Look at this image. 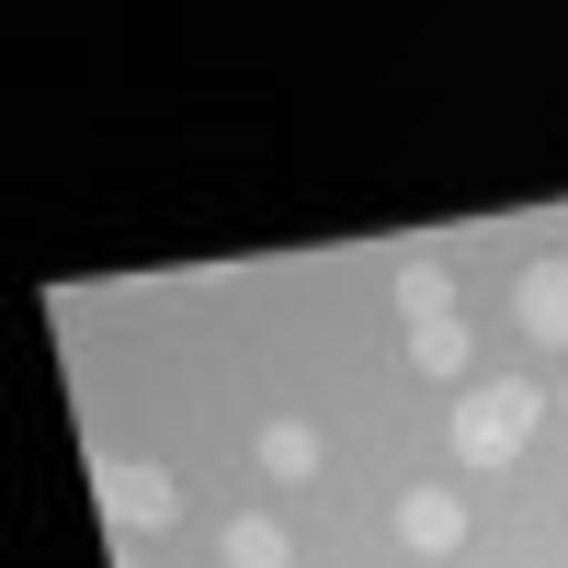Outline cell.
Segmentation results:
<instances>
[{
    "mask_svg": "<svg viewBox=\"0 0 568 568\" xmlns=\"http://www.w3.org/2000/svg\"><path fill=\"white\" fill-rule=\"evenodd\" d=\"M262 478H284V489L318 478V433H307V420H273V433H262Z\"/></svg>",
    "mask_w": 568,
    "mask_h": 568,
    "instance_id": "cell-8",
    "label": "cell"
},
{
    "mask_svg": "<svg viewBox=\"0 0 568 568\" xmlns=\"http://www.w3.org/2000/svg\"><path fill=\"white\" fill-rule=\"evenodd\" d=\"M216 557H227V568H296V535H284L273 511H240V524L216 535Z\"/></svg>",
    "mask_w": 568,
    "mask_h": 568,
    "instance_id": "cell-6",
    "label": "cell"
},
{
    "mask_svg": "<svg viewBox=\"0 0 568 568\" xmlns=\"http://www.w3.org/2000/svg\"><path fill=\"white\" fill-rule=\"evenodd\" d=\"M409 364H420V375H444V387H466V375H478V342H466V318L409 329Z\"/></svg>",
    "mask_w": 568,
    "mask_h": 568,
    "instance_id": "cell-7",
    "label": "cell"
},
{
    "mask_svg": "<svg viewBox=\"0 0 568 568\" xmlns=\"http://www.w3.org/2000/svg\"><path fill=\"white\" fill-rule=\"evenodd\" d=\"M398 318H409V329H433V318H455V273H444L433 251H409V262H398Z\"/></svg>",
    "mask_w": 568,
    "mask_h": 568,
    "instance_id": "cell-5",
    "label": "cell"
},
{
    "mask_svg": "<svg viewBox=\"0 0 568 568\" xmlns=\"http://www.w3.org/2000/svg\"><path fill=\"white\" fill-rule=\"evenodd\" d=\"M91 489H103V524L114 535H160L171 524V511H182V489H171V466H103V478H91Z\"/></svg>",
    "mask_w": 568,
    "mask_h": 568,
    "instance_id": "cell-2",
    "label": "cell"
},
{
    "mask_svg": "<svg viewBox=\"0 0 568 568\" xmlns=\"http://www.w3.org/2000/svg\"><path fill=\"white\" fill-rule=\"evenodd\" d=\"M398 546L409 557H455L466 546V500L455 489H398Z\"/></svg>",
    "mask_w": 568,
    "mask_h": 568,
    "instance_id": "cell-3",
    "label": "cell"
},
{
    "mask_svg": "<svg viewBox=\"0 0 568 568\" xmlns=\"http://www.w3.org/2000/svg\"><path fill=\"white\" fill-rule=\"evenodd\" d=\"M535 387H524V375H478V387H466L455 398V466H511V455H524V433H535Z\"/></svg>",
    "mask_w": 568,
    "mask_h": 568,
    "instance_id": "cell-1",
    "label": "cell"
},
{
    "mask_svg": "<svg viewBox=\"0 0 568 568\" xmlns=\"http://www.w3.org/2000/svg\"><path fill=\"white\" fill-rule=\"evenodd\" d=\"M511 307H524V329H535V342H568V262H524Z\"/></svg>",
    "mask_w": 568,
    "mask_h": 568,
    "instance_id": "cell-4",
    "label": "cell"
},
{
    "mask_svg": "<svg viewBox=\"0 0 568 568\" xmlns=\"http://www.w3.org/2000/svg\"><path fill=\"white\" fill-rule=\"evenodd\" d=\"M557 409H568V387H557Z\"/></svg>",
    "mask_w": 568,
    "mask_h": 568,
    "instance_id": "cell-9",
    "label": "cell"
}]
</instances>
